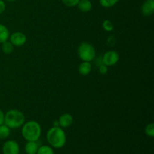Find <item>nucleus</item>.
Returning <instances> with one entry per match:
<instances>
[{"instance_id":"obj_1","label":"nucleus","mask_w":154,"mask_h":154,"mask_svg":"<svg viewBox=\"0 0 154 154\" xmlns=\"http://www.w3.org/2000/svg\"><path fill=\"white\" fill-rule=\"evenodd\" d=\"M46 138L49 145L53 148H62L66 143V132L60 126H53L48 129Z\"/></svg>"},{"instance_id":"obj_2","label":"nucleus","mask_w":154,"mask_h":154,"mask_svg":"<svg viewBox=\"0 0 154 154\" xmlns=\"http://www.w3.org/2000/svg\"><path fill=\"white\" fill-rule=\"evenodd\" d=\"M21 134L26 141H38L42 135V126L38 122L29 120L22 126Z\"/></svg>"},{"instance_id":"obj_3","label":"nucleus","mask_w":154,"mask_h":154,"mask_svg":"<svg viewBox=\"0 0 154 154\" xmlns=\"http://www.w3.org/2000/svg\"><path fill=\"white\" fill-rule=\"evenodd\" d=\"M25 123V116L22 111L17 109H11L5 114L4 124L10 129H17Z\"/></svg>"},{"instance_id":"obj_4","label":"nucleus","mask_w":154,"mask_h":154,"mask_svg":"<svg viewBox=\"0 0 154 154\" xmlns=\"http://www.w3.org/2000/svg\"><path fill=\"white\" fill-rule=\"evenodd\" d=\"M78 54L82 61L91 63L96 57V49L91 44L83 42L78 46Z\"/></svg>"},{"instance_id":"obj_5","label":"nucleus","mask_w":154,"mask_h":154,"mask_svg":"<svg viewBox=\"0 0 154 154\" xmlns=\"http://www.w3.org/2000/svg\"><path fill=\"white\" fill-rule=\"evenodd\" d=\"M120 56L116 51L110 50L105 52L102 57V63L108 67L115 66L119 61Z\"/></svg>"},{"instance_id":"obj_6","label":"nucleus","mask_w":154,"mask_h":154,"mask_svg":"<svg viewBox=\"0 0 154 154\" xmlns=\"http://www.w3.org/2000/svg\"><path fill=\"white\" fill-rule=\"evenodd\" d=\"M8 40L14 47H21L26 44L27 37L24 33L21 32H16L10 34Z\"/></svg>"},{"instance_id":"obj_7","label":"nucleus","mask_w":154,"mask_h":154,"mask_svg":"<svg viewBox=\"0 0 154 154\" xmlns=\"http://www.w3.org/2000/svg\"><path fill=\"white\" fill-rule=\"evenodd\" d=\"M3 154H20V146L16 141L8 140L2 146Z\"/></svg>"},{"instance_id":"obj_8","label":"nucleus","mask_w":154,"mask_h":154,"mask_svg":"<svg viewBox=\"0 0 154 154\" xmlns=\"http://www.w3.org/2000/svg\"><path fill=\"white\" fill-rule=\"evenodd\" d=\"M141 12L144 16H151L154 13V0H145L141 6Z\"/></svg>"},{"instance_id":"obj_9","label":"nucleus","mask_w":154,"mask_h":154,"mask_svg":"<svg viewBox=\"0 0 154 154\" xmlns=\"http://www.w3.org/2000/svg\"><path fill=\"white\" fill-rule=\"evenodd\" d=\"M59 126L61 128H68L72 126L73 123V117L69 113H64L58 120Z\"/></svg>"},{"instance_id":"obj_10","label":"nucleus","mask_w":154,"mask_h":154,"mask_svg":"<svg viewBox=\"0 0 154 154\" xmlns=\"http://www.w3.org/2000/svg\"><path fill=\"white\" fill-rule=\"evenodd\" d=\"M39 146L37 141H27L24 147L26 154H36Z\"/></svg>"},{"instance_id":"obj_11","label":"nucleus","mask_w":154,"mask_h":154,"mask_svg":"<svg viewBox=\"0 0 154 154\" xmlns=\"http://www.w3.org/2000/svg\"><path fill=\"white\" fill-rule=\"evenodd\" d=\"M92 71V65L90 62L83 61L78 66V72L81 75H88Z\"/></svg>"},{"instance_id":"obj_12","label":"nucleus","mask_w":154,"mask_h":154,"mask_svg":"<svg viewBox=\"0 0 154 154\" xmlns=\"http://www.w3.org/2000/svg\"><path fill=\"white\" fill-rule=\"evenodd\" d=\"M77 6L81 12H84V13L90 11L93 8V4L90 0H80Z\"/></svg>"},{"instance_id":"obj_13","label":"nucleus","mask_w":154,"mask_h":154,"mask_svg":"<svg viewBox=\"0 0 154 154\" xmlns=\"http://www.w3.org/2000/svg\"><path fill=\"white\" fill-rule=\"evenodd\" d=\"M9 36H10V32L8 29L5 25L0 23V45L8 40Z\"/></svg>"},{"instance_id":"obj_14","label":"nucleus","mask_w":154,"mask_h":154,"mask_svg":"<svg viewBox=\"0 0 154 154\" xmlns=\"http://www.w3.org/2000/svg\"><path fill=\"white\" fill-rule=\"evenodd\" d=\"M11 134V129L5 124L0 125V139L4 140L9 137Z\"/></svg>"},{"instance_id":"obj_15","label":"nucleus","mask_w":154,"mask_h":154,"mask_svg":"<svg viewBox=\"0 0 154 154\" xmlns=\"http://www.w3.org/2000/svg\"><path fill=\"white\" fill-rule=\"evenodd\" d=\"M2 51L5 54H11L14 51V46L8 40L2 44Z\"/></svg>"},{"instance_id":"obj_16","label":"nucleus","mask_w":154,"mask_h":154,"mask_svg":"<svg viewBox=\"0 0 154 154\" xmlns=\"http://www.w3.org/2000/svg\"><path fill=\"white\" fill-rule=\"evenodd\" d=\"M36 154H54V151L53 147L51 146L42 145L38 147Z\"/></svg>"},{"instance_id":"obj_17","label":"nucleus","mask_w":154,"mask_h":154,"mask_svg":"<svg viewBox=\"0 0 154 154\" xmlns=\"http://www.w3.org/2000/svg\"><path fill=\"white\" fill-rule=\"evenodd\" d=\"M120 0H99V3L102 7L109 8L115 5Z\"/></svg>"},{"instance_id":"obj_18","label":"nucleus","mask_w":154,"mask_h":154,"mask_svg":"<svg viewBox=\"0 0 154 154\" xmlns=\"http://www.w3.org/2000/svg\"><path fill=\"white\" fill-rule=\"evenodd\" d=\"M144 132H145V135L147 136L150 137V138H153L154 137V123H150L145 126V129H144Z\"/></svg>"},{"instance_id":"obj_19","label":"nucleus","mask_w":154,"mask_h":154,"mask_svg":"<svg viewBox=\"0 0 154 154\" xmlns=\"http://www.w3.org/2000/svg\"><path fill=\"white\" fill-rule=\"evenodd\" d=\"M102 28L106 32H112L114 30V25L110 20H105L102 23Z\"/></svg>"},{"instance_id":"obj_20","label":"nucleus","mask_w":154,"mask_h":154,"mask_svg":"<svg viewBox=\"0 0 154 154\" xmlns=\"http://www.w3.org/2000/svg\"><path fill=\"white\" fill-rule=\"evenodd\" d=\"M80 0H62L63 4H64L66 6H67V7H69V8H72V7H75V6H77V5H78V2Z\"/></svg>"},{"instance_id":"obj_21","label":"nucleus","mask_w":154,"mask_h":154,"mask_svg":"<svg viewBox=\"0 0 154 154\" xmlns=\"http://www.w3.org/2000/svg\"><path fill=\"white\" fill-rule=\"evenodd\" d=\"M108 67L106 66L105 65H104L103 63L101 65H99V73L102 74V75H105V74L108 72Z\"/></svg>"},{"instance_id":"obj_22","label":"nucleus","mask_w":154,"mask_h":154,"mask_svg":"<svg viewBox=\"0 0 154 154\" xmlns=\"http://www.w3.org/2000/svg\"><path fill=\"white\" fill-rule=\"evenodd\" d=\"M6 8V5L3 0H0V15L4 13Z\"/></svg>"},{"instance_id":"obj_23","label":"nucleus","mask_w":154,"mask_h":154,"mask_svg":"<svg viewBox=\"0 0 154 154\" xmlns=\"http://www.w3.org/2000/svg\"><path fill=\"white\" fill-rule=\"evenodd\" d=\"M4 119H5V114L3 111L0 109V125L4 123Z\"/></svg>"},{"instance_id":"obj_24","label":"nucleus","mask_w":154,"mask_h":154,"mask_svg":"<svg viewBox=\"0 0 154 154\" xmlns=\"http://www.w3.org/2000/svg\"><path fill=\"white\" fill-rule=\"evenodd\" d=\"M54 126H59L58 120H57V121H54Z\"/></svg>"},{"instance_id":"obj_25","label":"nucleus","mask_w":154,"mask_h":154,"mask_svg":"<svg viewBox=\"0 0 154 154\" xmlns=\"http://www.w3.org/2000/svg\"><path fill=\"white\" fill-rule=\"evenodd\" d=\"M6 1H8V2H14V1H16V0H6Z\"/></svg>"}]
</instances>
